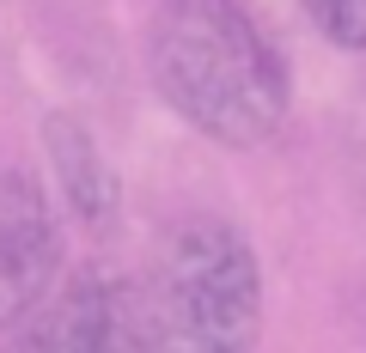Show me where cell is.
Masks as SVG:
<instances>
[{
  "instance_id": "cell-1",
  "label": "cell",
  "mask_w": 366,
  "mask_h": 353,
  "mask_svg": "<svg viewBox=\"0 0 366 353\" xmlns=\"http://www.w3.org/2000/svg\"><path fill=\"white\" fill-rule=\"evenodd\" d=\"M147 79L165 110L226 153H257L287 128L293 73L244 0H153Z\"/></svg>"
},
{
  "instance_id": "cell-2",
  "label": "cell",
  "mask_w": 366,
  "mask_h": 353,
  "mask_svg": "<svg viewBox=\"0 0 366 353\" xmlns=\"http://www.w3.org/2000/svg\"><path fill=\"white\" fill-rule=\"evenodd\" d=\"M134 353H257L262 341V256L244 225L183 213L129 280Z\"/></svg>"
},
{
  "instance_id": "cell-3",
  "label": "cell",
  "mask_w": 366,
  "mask_h": 353,
  "mask_svg": "<svg viewBox=\"0 0 366 353\" xmlns=\"http://www.w3.org/2000/svg\"><path fill=\"white\" fill-rule=\"evenodd\" d=\"M61 287V220L49 189L19 165H0V335H13Z\"/></svg>"
},
{
  "instance_id": "cell-4",
  "label": "cell",
  "mask_w": 366,
  "mask_h": 353,
  "mask_svg": "<svg viewBox=\"0 0 366 353\" xmlns=\"http://www.w3.org/2000/svg\"><path fill=\"white\" fill-rule=\"evenodd\" d=\"M0 353H134L129 335V280L74 275L13 329Z\"/></svg>"
},
{
  "instance_id": "cell-5",
  "label": "cell",
  "mask_w": 366,
  "mask_h": 353,
  "mask_svg": "<svg viewBox=\"0 0 366 353\" xmlns=\"http://www.w3.org/2000/svg\"><path fill=\"white\" fill-rule=\"evenodd\" d=\"M43 158H49V177H55V195H61L67 220L86 225V232L117 225V208H122L117 165L104 158V140L74 110H49L43 116Z\"/></svg>"
},
{
  "instance_id": "cell-6",
  "label": "cell",
  "mask_w": 366,
  "mask_h": 353,
  "mask_svg": "<svg viewBox=\"0 0 366 353\" xmlns=\"http://www.w3.org/2000/svg\"><path fill=\"white\" fill-rule=\"evenodd\" d=\"M312 31L342 55H366V0H300Z\"/></svg>"
}]
</instances>
